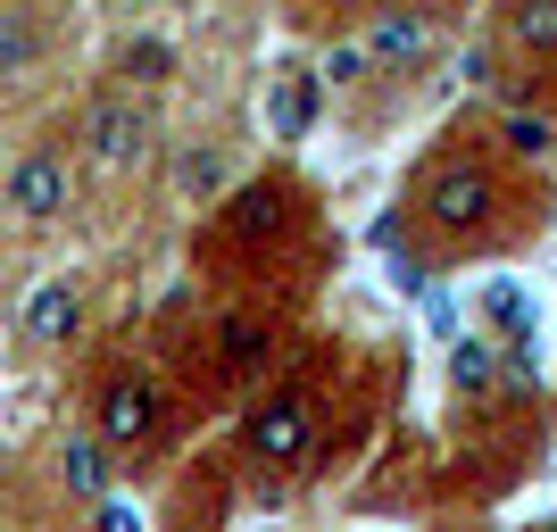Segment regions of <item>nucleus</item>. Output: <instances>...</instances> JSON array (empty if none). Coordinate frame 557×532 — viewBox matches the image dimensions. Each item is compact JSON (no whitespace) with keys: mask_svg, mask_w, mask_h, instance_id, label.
Returning <instances> with one entry per match:
<instances>
[{"mask_svg":"<svg viewBox=\"0 0 557 532\" xmlns=\"http://www.w3.org/2000/svg\"><path fill=\"white\" fill-rule=\"evenodd\" d=\"M84 333V283L75 275H42L17 308V342L25 349H67Z\"/></svg>","mask_w":557,"mask_h":532,"instance_id":"1a4fd4ad","label":"nucleus"},{"mask_svg":"<svg viewBox=\"0 0 557 532\" xmlns=\"http://www.w3.org/2000/svg\"><path fill=\"white\" fill-rule=\"evenodd\" d=\"M283 225H292V184H283V175H250V184H233L225 200H216V233L242 242V250L283 242Z\"/></svg>","mask_w":557,"mask_h":532,"instance_id":"6e6552de","label":"nucleus"},{"mask_svg":"<svg viewBox=\"0 0 557 532\" xmlns=\"http://www.w3.org/2000/svg\"><path fill=\"white\" fill-rule=\"evenodd\" d=\"M358 75H367V50H358V42H342V50L325 59V84H358Z\"/></svg>","mask_w":557,"mask_h":532,"instance_id":"a211bd4d","label":"nucleus"},{"mask_svg":"<svg viewBox=\"0 0 557 532\" xmlns=\"http://www.w3.org/2000/svg\"><path fill=\"white\" fill-rule=\"evenodd\" d=\"M59 491H67V499H84V508H109V483H116V449L109 441L92 433V424H84V433H67L59 441Z\"/></svg>","mask_w":557,"mask_h":532,"instance_id":"9d476101","label":"nucleus"},{"mask_svg":"<svg viewBox=\"0 0 557 532\" xmlns=\"http://www.w3.org/2000/svg\"><path fill=\"white\" fill-rule=\"evenodd\" d=\"M175 75H184L175 34H159V25H125V34L109 42V75H100V84H116V92H134V100H159Z\"/></svg>","mask_w":557,"mask_h":532,"instance_id":"423d86ee","label":"nucleus"},{"mask_svg":"<svg viewBox=\"0 0 557 532\" xmlns=\"http://www.w3.org/2000/svg\"><path fill=\"white\" fill-rule=\"evenodd\" d=\"M150 150H159V100H134V92H116V84H92L84 109H75V159L100 166V175H134Z\"/></svg>","mask_w":557,"mask_h":532,"instance_id":"f03ea898","label":"nucleus"},{"mask_svg":"<svg viewBox=\"0 0 557 532\" xmlns=\"http://www.w3.org/2000/svg\"><path fill=\"white\" fill-rule=\"evenodd\" d=\"M209 342H216V374L250 383V374H267V358H275V324H267V317H242V308H225V317L209 324Z\"/></svg>","mask_w":557,"mask_h":532,"instance_id":"ddd939ff","label":"nucleus"},{"mask_svg":"<svg viewBox=\"0 0 557 532\" xmlns=\"http://www.w3.org/2000/svg\"><path fill=\"white\" fill-rule=\"evenodd\" d=\"M50 50H59V17H42V9H0V84L42 75Z\"/></svg>","mask_w":557,"mask_h":532,"instance_id":"f8f14e48","label":"nucleus"},{"mask_svg":"<svg viewBox=\"0 0 557 532\" xmlns=\"http://www.w3.org/2000/svg\"><path fill=\"white\" fill-rule=\"evenodd\" d=\"M317 109H325V84H317V75H292V84L275 92V125H283V141L300 134V125H317Z\"/></svg>","mask_w":557,"mask_h":532,"instance_id":"f3484780","label":"nucleus"},{"mask_svg":"<svg viewBox=\"0 0 557 532\" xmlns=\"http://www.w3.org/2000/svg\"><path fill=\"white\" fill-rule=\"evenodd\" d=\"M308 449H317V399L308 392H275V399H258L250 417H242V458L300 466Z\"/></svg>","mask_w":557,"mask_h":532,"instance_id":"39448f33","label":"nucleus"},{"mask_svg":"<svg viewBox=\"0 0 557 532\" xmlns=\"http://www.w3.org/2000/svg\"><path fill=\"white\" fill-rule=\"evenodd\" d=\"M358 50H367V67H383V75L424 67V59L442 50V9H374Z\"/></svg>","mask_w":557,"mask_h":532,"instance_id":"0eeeda50","label":"nucleus"},{"mask_svg":"<svg viewBox=\"0 0 557 532\" xmlns=\"http://www.w3.org/2000/svg\"><path fill=\"white\" fill-rule=\"evenodd\" d=\"M499 34H508L516 50H533V59H557V0H516V9H499Z\"/></svg>","mask_w":557,"mask_h":532,"instance_id":"2eb2a0df","label":"nucleus"},{"mask_svg":"<svg viewBox=\"0 0 557 532\" xmlns=\"http://www.w3.org/2000/svg\"><path fill=\"white\" fill-rule=\"evenodd\" d=\"M408 209L424 216V225L442 233V242H483L491 225H499V175H491L483 159H466V150H449V159H433L417 175V200Z\"/></svg>","mask_w":557,"mask_h":532,"instance_id":"f257e3e1","label":"nucleus"},{"mask_svg":"<svg viewBox=\"0 0 557 532\" xmlns=\"http://www.w3.org/2000/svg\"><path fill=\"white\" fill-rule=\"evenodd\" d=\"M225 175H233V159H225V141H216V134L175 141V166H166L175 200H225Z\"/></svg>","mask_w":557,"mask_h":532,"instance_id":"4468645a","label":"nucleus"},{"mask_svg":"<svg viewBox=\"0 0 557 532\" xmlns=\"http://www.w3.org/2000/svg\"><path fill=\"white\" fill-rule=\"evenodd\" d=\"M549 109H557V84H549Z\"/></svg>","mask_w":557,"mask_h":532,"instance_id":"6ab92c4d","label":"nucleus"},{"mask_svg":"<svg viewBox=\"0 0 557 532\" xmlns=\"http://www.w3.org/2000/svg\"><path fill=\"white\" fill-rule=\"evenodd\" d=\"M449 383H458V392H466V399H483V392H491V383H499V349H491V342H483V333H466V342H458V349H449Z\"/></svg>","mask_w":557,"mask_h":532,"instance_id":"dca6fc26","label":"nucleus"},{"mask_svg":"<svg viewBox=\"0 0 557 532\" xmlns=\"http://www.w3.org/2000/svg\"><path fill=\"white\" fill-rule=\"evenodd\" d=\"M491 134H499V150H508L516 166L557 159V109L549 100H499V109H491Z\"/></svg>","mask_w":557,"mask_h":532,"instance_id":"9b49d317","label":"nucleus"},{"mask_svg":"<svg viewBox=\"0 0 557 532\" xmlns=\"http://www.w3.org/2000/svg\"><path fill=\"white\" fill-rule=\"evenodd\" d=\"M159 417H166V383L150 367H116L92 399V433L109 449H141V441L159 433Z\"/></svg>","mask_w":557,"mask_h":532,"instance_id":"20e7f679","label":"nucleus"},{"mask_svg":"<svg viewBox=\"0 0 557 532\" xmlns=\"http://www.w3.org/2000/svg\"><path fill=\"white\" fill-rule=\"evenodd\" d=\"M0 209L17 225H67L75 216V150L67 141H25L0 166Z\"/></svg>","mask_w":557,"mask_h":532,"instance_id":"7ed1b4c3","label":"nucleus"}]
</instances>
